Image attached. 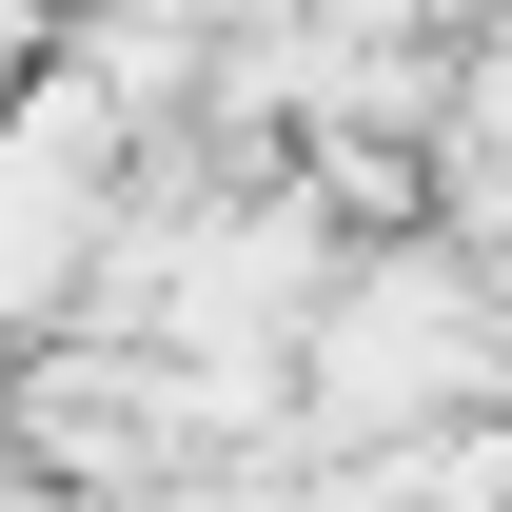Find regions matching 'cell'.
I'll list each match as a JSON object with an SVG mask.
<instances>
[{
	"instance_id": "obj_1",
	"label": "cell",
	"mask_w": 512,
	"mask_h": 512,
	"mask_svg": "<svg viewBox=\"0 0 512 512\" xmlns=\"http://www.w3.org/2000/svg\"><path fill=\"white\" fill-rule=\"evenodd\" d=\"M434 394H473V296H453V276H355L335 414H434Z\"/></svg>"
}]
</instances>
